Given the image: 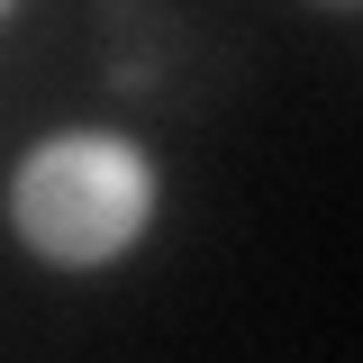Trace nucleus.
<instances>
[{"label": "nucleus", "mask_w": 363, "mask_h": 363, "mask_svg": "<svg viewBox=\"0 0 363 363\" xmlns=\"http://www.w3.org/2000/svg\"><path fill=\"white\" fill-rule=\"evenodd\" d=\"M0 18H9V0H0Z\"/></svg>", "instance_id": "f03ea898"}, {"label": "nucleus", "mask_w": 363, "mask_h": 363, "mask_svg": "<svg viewBox=\"0 0 363 363\" xmlns=\"http://www.w3.org/2000/svg\"><path fill=\"white\" fill-rule=\"evenodd\" d=\"M9 227L18 245L64 272L118 264L136 236L155 227V164L109 128H64L18 155L9 173Z\"/></svg>", "instance_id": "f257e3e1"}]
</instances>
